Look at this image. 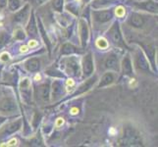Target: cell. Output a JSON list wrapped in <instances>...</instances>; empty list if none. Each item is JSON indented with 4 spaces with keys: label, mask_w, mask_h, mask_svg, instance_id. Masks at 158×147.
Returning <instances> with one entry per match:
<instances>
[{
    "label": "cell",
    "mask_w": 158,
    "mask_h": 147,
    "mask_svg": "<svg viewBox=\"0 0 158 147\" xmlns=\"http://www.w3.org/2000/svg\"><path fill=\"white\" fill-rule=\"evenodd\" d=\"M124 139L126 145H139L140 138L139 133L135 132L134 129L127 128L124 132Z\"/></svg>",
    "instance_id": "6da1fadb"
},
{
    "label": "cell",
    "mask_w": 158,
    "mask_h": 147,
    "mask_svg": "<svg viewBox=\"0 0 158 147\" xmlns=\"http://www.w3.org/2000/svg\"><path fill=\"white\" fill-rule=\"evenodd\" d=\"M16 109H17V106H16V103L12 98H5L0 103V111L2 112L13 113L16 111Z\"/></svg>",
    "instance_id": "7a4b0ae2"
},
{
    "label": "cell",
    "mask_w": 158,
    "mask_h": 147,
    "mask_svg": "<svg viewBox=\"0 0 158 147\" xmlns=\"http://www.w3.org/2000/svg\"><path fill=\"white\" fill-rule=\"evenodd\" d=\"M108 35H109L110 39H112V41L115 43V44H117V45H124L122 36H121V34H120L119 27H118V24L117 23L113 25L111 30L109 31V34Z\"/></svg>",
    "instance_id": "3957f363"
},
{
    "label": "cell",
    "mask_w": 158,
    "mask_h": 147,
    "mask_svg": "<svg viewBox=\"0 0 158 147\" xmlns=\"http://www.w3.org/2000/svg\"><path fill=\"white\" fill-rule=\"evenodd\" d=\"M94 20L99 22V23H105L109 20H111L113 17V14L111 11H98V12L94 13Z\"/></svg>",
    "instance_id": "277c9868"
},
{
    "label": "cell",
    "mask_w": 158,
    "mask_h": 147,
    "mask_svg": "<svg viewBox=\"0 0 158 147\" xmlns=\"http://www.w3.org/2000/svg\"><path fill=\"white\" fill-rule=\"evenodd\" d=\"M94 71V62H92L91 53H89L84 59V73L85 76H89Z\"/></svg>",
    "instance_id": "5b68a950"
},
{
    "label": "cell",
    "mask_w": 158,
    "mask_h": 147,
    "mask_svg": "<svg viewBox=\"0 0 158 147\" xmlns=\"http://www.w3.org/2000/svg\"><path fill=\"white\" fill-rule=\"evenodd\" d=\"M105 67L107 69H111V70H115L118 71L119 69V62H118V58L115 54H110L105 61Z\"/></svg>",
    "instance_id": "8992f818"
},
{
    "label": "cell",
    "mask_w": 158,
    "mask_h": 147,
    "mask_svg": "<svg viewBox=\"0 0 158 147\" xmlns=\"http://www.w3.org/2000/svg\"><path fill=\"white\" fill-rule=\"evenodd\" d=\"M129 23H130L131 26L135 27V28H140V27L143 26L144 21H143V18L141 17L140 15L132 14V15H131V17H130Z\"/></svg>",
    "instance_id": "52a82bcc"
},
{
    "label": "cell",
    "mask_w": 158,
    "mask_h": 147,
    "mask_svg": "<svg viewBox=\"0 0 158 147\" xmlns=\"http://www.w3.org/2000/svg\"><path fill=\"white\" fill-rule=\"evenodd\" d=\"M21 125H22V121L19 120L17 122H14V123H11L9 124L8 126L5 127L4 130H3V134H11V133H14L15 132L21 128Z\"/></svg>",
    "instance_id": "ba28073f"
},
{
    "label": "cell",
    "mask_w": 158,
    "mask_h": 147,
    "mask_svg": "<svg viewBox=\"0 0 158 147\" xmlns=\"http://www.w3.org/2000/svg\"><path fill=\"white\" fill-rule=\"evenodd\" d=\"M137 6L141 8V9H143V10L149 11V12H152V13L157 12V5L152 1H148V2H144V3L137 4Z\"/></svg>",
    "instance_id": "9c48e42d"
},
{
    "label": "cell",
    "mask_w": 158,
    "mask_h": 147,
    "mask_svg": "<svg viewBox=\"0 0 158 147\" xmlns=\"http://www.w3.org/2000/svg\"><path fill=\"white\" fill-rule=\"evenodd\" d=\"M137 65H138L139 69H140V70H143V71L148 70V64L141 53H139L137 56Z\"/></svg>",
    "instance_id": "30bf717a"
},
{
    "label": "cell",
    "mask_w": 158,
    "mask_h": 147,
    "mask_svg": "<svg viewBox=\"0 0 158 147\" xmlns=\"http://www.w3.org/2000/svg\"><path fill=\"white\" fill-rule=\"evenodd\" d=\"M28 13H29V5H27V6H25V8L23 10H21L20 12H18L17 14L15 15L14 21H16V22H24L25 19L27 18V16H28Z\"/></svg>",
    "instance_id": "8fae6325"
},
{
    "label": "cell",
    "mask_w": 158,
    "mask_h": 147,
    "mask_svg": "<svg viewBox=\"0 0 158 147\" xmlns=\"http://www.w3.org/2000/svg\"><path fill=\"white\" fill-rule=\"evenodd\" d=\"M26 66H27V69L31 71V72H35V71L40 69V61L37 59H31L27 62Z\"/></svg>",
    "instance_id": "7c38bea8"
},
{
    "label": "cell",
    "mask_w": 158,
    "mask_h": 147,
    "mask_svg": "<svg viewBox=\"0 0 158 147\" xmlns=\"http://www.w3.org/2000/svg\"><path fill=\"white\" fill-rule=\"evenodd\" d=\"M114 80V76L111 74V73H107L103 76V78L101 79L100 80V84H99V88H103V86H106V85H109L110 84L113 83Z\"/></svg>",
    "instance_id": "4fadbf2b"
},
{
    "label": "cell",
    "mask_w": 158,
    "mask_h": 147,
    "mask_svg": "<svg viewBox=\"0 0 158 147\" xmlns=\"http://www.w3.org/2000/svg\"><path fill=\"white\" fill-rule=\"evenodd\" d=\"M81 41H83V44L85 45L89 36V30H88V26H86V24L84 21L81 22Z\"/></svg>",
    "instance_id": "5bb4252c"
},
{
    "label": "cell",
    "mask_w": 158,
    "mask_h": 147,
    "mask_svg": "<svg viewBox=\"0 0 158 147\" xmlns=\"http://www.w3.org/2000/svg\"><path fill=\"white\" fill-rule=\"evenodd\" d=\"M95 80H96V78L94 77V78L89 79V80H86L83 85L80 86V89L78 90V93H81V92H85L86 90H89L91 86L94 85V84L95 83Z\"/></svg>",
    "instance_id": "9a60e30c"
},
{
    "label": "cell",
    "mask_w": 158,
    "mask_h": 147,
    "mask_svg": "<svg viewBox=\"0 0 158 147\" xmlns=\"http://www.w3.org/2000/svg\"><path fill=\"white\" fill-rule=\"evenodd\" d=\"M40 97L43 100H47L48 96H49V85L48 84H43L40 88Z\"/></svg>",
    "instance_id": "2e32d148"
},
{
    "label": "cell",
    "mask_w": 158,
    "mask_h": 147,
    "mask_svg": "<svg viewBox=\"0 0 158 147\" xmlns=\"http://www.w3.org/2000/svg\"><path fill=\"white\" fill-rule=\"evenodd\" d=\"M36 31H37V28H36V25H35L34 14H32L31 17V20H30L29 26H28V32H29V35H35Z\"/></svg>",
    "instance_id": "e0dca14e"
},
{
    "label": "cell",
    "mask_w": 158,
    "mask_h": 147,
    "mask_svg": "<svg viewBox=\"0 0 158 147\" xmlns=\"http://www.w3.org/2000/svg\"><path fill=\"white\" fill-rule=\"evenodd\" d=\"M123 70L124 73L126 75L132 74V64H131V60L129 57H126L123 61Z\"/></svg>",
    "instance_id": "ac0fdd59"
},
{
    "label": "cell",
    "mask_w": 158,
    "mask_h": 147,
    "mask_svg": "<svg viewBox=\"0 0 158 147\" xmlns=\"http://www.w3.org/2000/svg\"><path fill=\"white\" fill-rule=\"evenodd\" d=\"M78 48L75 47L72 44H65L62 47V53L63 54H72V53H76L78 52Z\"/></svg>",
    "instance_id": "d6986e66"
},
{
    "label": "cell",
    "mask_w": 158,
    "mask_h": 147,
    "mask_svg": "<svg viewBox=\"0 0 158 147\" xmlns=\"http://www.w3.org/2000/svg\"><path fill=\"white\" fill-rule=\"evenodd\" d=\"M62 84L59 83V81H55V83L53 84V96L54 97H57L59 96L60 94L62 93Z\"/></svg>",
    "instance_id": "ffe728a7"
},
{
    "label": "cell",
    "mask_w": 158,
    "mask_h": 147,
    "mask_svg": "<svg viewBox=\"0 0 158 147\" xmlns=\"http://www.w3.org/2000/svg\"><path fill=\"white\" fill-rule=\"evenodd\" d=\"M20 6H21L20 0H9V8L12 11L17 10Z\"/></svg>",
    "instance_id": "44dd1931"
},
{
    "label": "cell",
    "mask_w": 158,
    "mask_h": 147,
    "mask_svg": "<svg viewBox=\"0 0 158 147\" xmlns=\"http://www.w3.org/2000/svg\"><path fill=\"white\" fill-rule=\"evenodd\" d=\"M113 2V0H97L94 3V7H102V6H105V5H108Z\"/></svg>",
    "instance_id": "7402d4cb"
},
{
    "label": "cell",
    "mask_w": 158,
    "mask_h": 147,
    "mask_svg": "<svg viewBox=\"0 0 158 147\" xmlns=\"http://www.w3.org/2000/svg\"><path fill=\"white\" fill-rule=\"evenodd\" d=\"M63 2L64 0H53V8L57 10V11H61L62 7H63Z\"/></svg>",
    "instance_id": "603a6c76"
},
{
    "label": "cell",
    "mask_w": 158,
    "mask_h": 147,
    "mask_svg": "<svg viewBox=\"0 0 158 147\" xmlns=\"http://www.w3.org/2000/svg\"><path fill=\"white\" fill-rule=\"evenodd\" d=\"M97 46L101 49H105L108 47V43L104 39H99L98 40H97Z\"/></svg>",
    "instance_id": "cb8c5ba5"
},
{
    "label": "cell",
    "mask_w": 158,
    "mask_h": 147,
    "mask_svg": "<svg viewBox=\"0 0 158 147\" xmlns=\"http://www.w3.org/2000/svg\"><path fill=\"white\" fill-rule=\"evenodd\" d=\"M125 14H126V11H125V9L122 6H120L116 9V15L118 17H123Z\"/></svg>",
    "instance_id": "d4e9b609"
},
{
    "label": "cell",
    "mask_w": 158,
    "mask_h": 147,
    "mask_svg": "<svg viewBox=\"0 0 158 147\" xmlns=\"http://www.w3.org/2000/svg\"><path fill=\"white\" fill-rule=\"evenodd\" d=\"M7 39H8V37H7L6 35L4 34V32H3V34H0V47H1L5 42H6Z\"/></svg>",
    "instance_id": "484cf974"
},
{
    "label": "cell",
    "mask_w": 158,
    "mask_h": 147,
    "mask_svg": "<svg viewBox=\"0 0 158 147\" xmlns=\"http://www.w3.org/2000/svg\"><path fill=\"white\" fill-rule=\"evenodd\" d=\"M30 1L31 2V4L35 5V6H40V5L44 3L46 0H30Z\"/></svg>",
    "instance_id": "4316f807"
},
{
    "label": "cell",
    "mask_w": 158,
    "mask_h": 147,
    "mask_svg": "<svg viewBox=\"0 0 158 147\" xmlns=\"http://www.w3.org/2000/svg\"><path fill=\"white\" fill-rule=\"evenodd\" d=\"M24 32L22 31H17V34H16V37H17V39H23L24 37H25V35H23Z\"/></svg>",
    "instance_id": "83f0119b"
},
{
    "label": "cell",
    "mask_w": 158,
    "mask_h": 147,
    "mask_svg": "<svg viewBox=\"0 0 158 147\" xmlns=\"http://www.w3.org/2000/svg\"><path fill=\"white\" fill-rule=\"evenodd\" d=\"M9 59V56H8V54L6 53H3L2 55H1V60H3V61H6V60Z\"/></svg>",
    "instance_id": "f1b7e54d"
},
{
    "label": "cell",
    "mask_w": 158,
    "mask_h": 147,
    "mask_svg": "<svg viewBox=\"0 0 158 147\" xmlns=\"http://www.w3.org/2000/svg\"><path fill=\"white\" fill-rule=\"evenodd\" d=\"M37 45V42H35V40H31V41H30V43H29V46H31V47H35V46H36Z\"/></svg>",
    "instance_id": "f546056e"
},
{
    "label": "cell",
    "mask_w": 158,
    "mask_h": 147,
    "mask_svg": "<svg viewBox=\"0 0 158 147\" xmlns=\"http://www.w3.org/2000/svg\"><path fill=\"white\" fill-rule=\"evenodd\" d=\"M6 2H7V0H0V7H4L5 5H6Z\"/></svg>",
    "instance_id": "4dcf8cb0"
},
{
    "label": "cell",
    "mask_w": 158,
    "mask_h": 147,
    "mask_svg": "<svg viewBox=\"0 0 158 147\" xmlns=\"http://www.w3.org/2000/svg\"><path fill=\"white\" fill-rule=\"evenodd\" d=\"M27 50H28V47H27V46H22L21 47V52H26Z\"/></svg>",
    "instance_id": "1f68e13d"
},
{
    "label": "cell",
    "mask_w": 158,
    "mask_h": 147,
    "mask_svg": "<svg viewBox=\"0 0 158 147\" xmlns=\"http://www.w3.org/2000/svg\"><path fill=\"white\" fill-rule=\"evenodd\" d=\"M16 142H17V140L13 139V140H11L10 142H9V145H14V144H16Z\"/></svg>",
    "instance_id": "d6a6232c"
},
{
    "label": "cell",
    "mask_w": 158,
    "mask_h": 147,
    "mask_svg": "<svg viewBox=\"0 0 158 147\" xmlns=\"http://www.w3.org/2000/svg\"><path fill=\"white\" fill-rule=\"evenodd\" d=\"M62 124H63V121H62L61 119H59V121H58L57 125H58V126H60V125H62Z\"/></svg>",
    "instance_id": "836d02e7"
},
{
    "label": "cell",
    "mask_w": 158,
    "mask_h": 147,
    "mask_svg": "<svg viewBox=\"0 0 158 147\" xmlns=\"http://www.w3.org/2000/svg\"><path fill=\"white\" fill-rule=\"evenodd\" d=\"M35 80H40V76H36V77H35Z\"/></svg>",
    "instance_id": "e575fe53"
},
{
    "label": "cell",
    "mask_w": 158,
    "mask_h": 147,
    "mask_svg": "<svg viewBox=\"0 0 158 147\" xmlns=\"http://www.w3.org/2000/svg\"><path fill=\"white\" fill-rule=\"evenodd\" d=\"M3 121H4V119H3V118H1V117H0V124H1V123H2Z\"/></svg>",
    "instance_id": "d590c367"
}]
</instances>
